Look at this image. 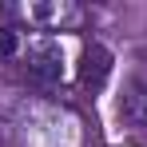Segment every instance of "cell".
I'll return each instance as SVG.
<instances>
[{"instance_id":"obj_4","label":"cell","mask_w":147,"mask_h":147,"mask_svg":"<svg viewBox=\"0 0 147 147\" xmlns=\"http://www.w3.org/2000/svg\"><path fill=\"white\" fill-rule=\"evenodd\" d=\"M20 52V36L16 28H0V56H16Z\"/></svg>"},{"instance_id":"obj_2","label":"cell","mask_w":147,"mask_h":147,"mask_svg":"<svg viewBox=\"0 0 147 147\" xmlns=\"http://www.w3.org/2000/svg\"><path fill=\"white\" fill-rule=\"evenodd\" d=\"M107 76H111V52L92 40V44L84 48V60H80V88L96 96V92H103Z\"/></svg>"},{"instance_id":"obj_3","label":"cell","mask_w":147,"mask_h":147,"mask_svg":"<svg viewBox=\"0 0 147 147\" xmlns=\"http://www.w3.org/2000/svg\"><path fill=\"white\" fill-rule=\"evenodd\" d=\"M119 115L135 131H147V88L143 84H131L127 92H123V99H119Z\"/></svg>"},{"instance_id":"obj_1","label":"cell","mask_w":147,"mask_h":147,"mask_svg":"<svg viewBox=\"0 0 147 147\" xmlns=\"http://www.w3.org/2000/svg\"><path fill=\"white\" fill-rule=\"evenodd\" d=\"M28 76L36 84H48V88L60 84V76H64V48L56 40H36L28 48Z\"/></svg>"}]
</instances>
